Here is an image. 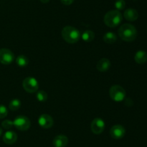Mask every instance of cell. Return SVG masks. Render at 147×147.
I'll return each mask as SVG.
<instances>
[{
  "instance_id": "obj_1",
  "label": "cell",
  "mask_w": 147,
  "mask_h": 147,
  "mask_svg": "<svg viewBox=\"0 0 147 147\" xmlns=\"http://www.w3.org/2000/svg\"><path fill=\"white\" fill-rule=\"evenodd\" d=\"M119 35L121 40L126 42H131L137 37V30L134 25L126 23L119 27Z\"/></svg>"
},
{
  "instance_id": "obj_2",
  "label": "cell",
  "mask_w": 147,
  "mask_h": 147,
  "mask_svg": "<svg viewBox=\"0 0 147 147\" xmlns=\"http://www.w3.org/2000/svg\"><path fill=\"white\" fill-rule=\"evenodd\" d=\"M123 20V16L119 10H111L104 16V23L106 26L113 28L121 24Z\"/></svg>"
},
{
  "instance_id": "obj_3",
  "label": "cell",
  "mask_w": 147,
  "mask_h": 147,
  "mask_svg": "<svg viewBox=\"0 0 147 147\" xmlns=\"http://www.w3.org/2000/svg\"><path fill=\"white\" fill-rule=\"evenodd\" d=\"M63 38L67 43L73 44L77 43L80 37V33L78 29L73 26H65L63 28L61 32Z\"/></svg>"
},
{
  "instance_id": "obj_4",
  "label": "cell",
  "mask_w": 147,
  "mask_h": 147,
  "mask_svg": "<svg viewBox=\"0 0 147 147\" xmlns=\"http://www.w3.org/2000/svg\"><path fill=\"white\" fill-rule=\"evenodd\" d=\"M109 95L111 98L115 102H121L125 99L126 91L122 86L119 85H113L109 90Z\"/></svg>"
},
{
  "instance_id": "obj_5",
  "label": "cell",
  "mask_w": 147,
  "mask_h": 147,
  "mask_svg": "<svg viewBox=\"0 0 147 147\" xmlns=\"http://www.w3.org/2000/svg\"><path fill=\"white\" fill-rule=\"evenodd\" d=\"M22 86L24 90L29 93H34L38 90L39 83L34 77H27L23 80Z\"/></svg>"
},
{
  "instance_id": "obj_6",
  "label": "cell",
  "mask_w": 147,
  "mask_h": 147,
  "mask_svg": "<svg viewBox=\"0 0 147 147\" xmlns=\"http://www.w3.org/2000/svg\"><path fill=\"white\" fill-rule=\"evenodd\" d=\"M14 126L16 127L18 130L22 131H27L30 128L31 122L27 117L24 115H20L17 116L13 121Z\"/></svg>"
},
{
  "instance_id": "obj_7",
  "label": "cell",
  "mask_w": 147,
  "mask_h": 147,
  "mask_svg": "<svg viewBox=\"0 0 147 147\" xmlns=\"http://www.w3.org/2000/svg\"><path fill=\"white\" fill-rule=\"evenodd\" d=\"M14 54L11 50L7 48L0 49V63L4 65H8L14 61Z\"/></svg>"
},
{
  "instance_id": "obj_8",
  "label": "cell",
  "mask_w": 147,
  "mask_h": 147,
  "mask_svg": "<svg viewBox=\"0 0 147 147\" xmlns=\"http://www.w3.org/2000/svg\"><path fill=\"white\" fill-rule=\"evenodd\" d=\"M106 127V124L103 119L100 118H96L92 120L90 124V129L92 132L95 134H100L103 132Z\"/></svg>"
},
{
  "instance_id": "obj_9",
  "label": "cell",
  "mask_w": 147,
  "mask_h": 147,
  "mask_svg": "<svg viewBox=\"0 0 147 147\" xmlns=\"http://www.w3.org/2000/svg\"><path fill=\"white\" fill-rule=\"evenodd\" d=\"M126 134V129L121 125H115L111 128L110 135L114 139H121Z\"/></svg>"
},
{
  "instance_id": "obj_10",
  "label": "cell",
  "mask_w": 147,
  "mask_h": 147,
  "mask_svg": "<svg viewBox=\"0 0 147 147\" xmlns=\"http://www.w3.org/2000/svg\"><path fill=\"white\" fill-rule=\"evenodd\" d=\"M38 124L43 128H51L54 124V120L52 116L48 114H42L38 118Z\"/></svg>"
},
{
  "instance_id": "obj_11",
  "label": "cell",
  "mask_w": 147,
  "mask_h": 147,
  "mask_svg": "<svg viewBox=\"0 0 147 147\" xmlns=\"http://www.w3.org/2000/svg\"><path fill=\"white\" fill-rule=\"evenodd\" d=\"M111 62L109 59L103 58L98 61L96 64V69L100 72H105L111 68Z\"/></svg>"
},
{
  "instance_id": "obj_12",
  "label": "cell",
  "mask_w": 147,
  "mask_h": 147,
  "mask_svg": "<svg viewBox=\"0 0 147 147\" xmlns=\"http://www.w3.org/2000/svg\"><path fill=\"white\" fill-rule=\"evenodd\" d=\"M55 147H65L68 144V138L65 135H58L53 139Z\"/></svg>"
},
{
  "instance_id": "obj_13",
  "label": "cell",
  "mask_w": 147,
  "mask_h": 147,
  "mask_svg": "<svg viewBox=\"0 0 147 147\" xmlns=\"http://www.w3.org/2000/svg\"><path fill=\"white\" fill-rule=\"evenodd\" d=\"M17 135L12 131H8L3 135V141L7 144H13L17 141Z\"/></svg>"
},
{
  "instance_id": "obj_14",
  "label": "cell",
  "mask_w": 147,
  "mask_h": 147,
  "mask_svg": "<svg viewBox=\"0 0 147 147\" xmlns=\"http://www.w3.org/2000/svg\"><path fill=\"white\" fill-rule=\"evenodd\" d=\"M123 15H124L125 19L126 20L131 22L135 21V20H136L139 18V13H138V12L136 10L132 8H129L125 10Z\"/></svg>"
},
{
  "instance_id": "obj_15",
  "label": "cell",
  "mask_w": 147,
  "mask_h": 147,
  "mask_svg": "<svg viewBox=\"0 0 147 147\" xmlns=\"http://www.w3.org/2000/svg\"><path fill=\"white\" fill-rule=\"evenodd\" d=\"M134 60L139 64H144L147 61V53L144 50H139L135 54Z\"/></svg>"
},
{
  "instance_id": "obj_16",
  "label": "cell",
  "mask_w": 147,
  "mask_h": 147,
  "mask_svg": "<svg viewBox=\"0 0 147 147\" xmlns=\"http://www.w3.org/2000/svg\"><path fill=\"white\" fill-rule=\"evenodd\" d=\"M103 40L108 44H113L117 40V36L112 32H107L103 35Z\"/></svg>"
},
{
  "instance_id": "obj_17",
  "label": "cell",
  "mask_w": 147,
  "mask_h": 147,
  "mask_svg": "<svg viewBox=\"0 0 147 147\" xmlns=\"http://www.w3.org/2000/svg\"><path fill=\"white\" fill-rule=\"evenodd\" d=\"M16 63L20 67H25L28 65L29 59L24 55H20L16 59Z\"/></svg>"
},
{
  "instance_id": "obj_18",
  "label": "cell",
  "mask_w": 147,
  "mask_h": 147,
  "mask_svg": "<svg viewBox=\"0 0 147 147\" xmlns=\"http://www.w3.org/2000/svg\"><path fill=\"white\" fill-rule=\"evenodd\" d=\"M82 39L86 42H91L95 38V33L92 30H86L81 35Z\"/></svg>"
},
{
  "instance_id": "obj_19",
  "label": "cell",
  "mask_w": 147,
  "mask_h": 147,
  "mask_svg": "<svg viewBox=\"0 0 147 147\" xmlns=\"http://www.w3.org/2000/svg\"><path fill=\"white\" fill-rule=\"evenodd\" d=\"M20 107H21V102L18 99H12L9 105V108L12 111L17 110L20 109Z\"/></svg>"
},
{
  "instance_id": "obj_20",
  "label": "cell",
  "mask_w": 147,
  "mask_h": 147,
  "mask_svg": "<svg viewBox=\"0 0 147 147\" xmlns=\"http://www.w3.org/2000/svg\"><path fill=\"white\" fill-rule=\"evenodd\" d=\"M37 99L41 102H45L47 99V94L45 91L40 90L37 92Z\"/></svg>"
},
{
  "instance_id": "obj_21",
  "label": "cell",
  "mask_w": 147,
  "mask_h": 147,
  "mask_svg": "<svg viewBox=\"0 0 147 147\" xmlns=\"http://www.w3.org/2000/svg\"><path fill=\"white\" fill-rule=\"evenodd\" d=\"M126 7V2L124 0H116L115 2V7L116 10H122Z\"/></svg>"
},
{
  "instance_id": "obj_22",
  "label": "cell",
  "mask_w": 147,
  "mask_h": 147,
  "mask_svg": "<svg viewBox=\"0 0 147 147\" xmlns=\"http://www.w3.org/2000/svg\"><path fill=\"white\" fill-rule=\"evenodd\" d=\"M1 126L4 129H10L14 126V123H13V121L10 120H4L1 122Z\"/></svg>"
},
{
  "instance_id": "obj_23",
  "label": "cell",
  "mask_w": 147,
  "mask_h": 147,
  "mask_svg": "<svg viewBox=\"0 0 147 147\" xmlns=\"http://www.w3.org/2000/svg\"><path fill=\"white\" fill-rule=\"evenodd\" d=\"M8 114V110L4 105H0V119H3L7 117Z\"/></svg>"
},
{
  "instance_id": "obj_24",
  "label": "cell",
  "mask_w": 147,
  "mask_h": 147,
  "mask_svg": "<svg viewBox=\"0 0 147 147\" xmlns=\"http://www.w3.org/2000/svg\"><path fill=\"white\" fill-rule=\"evenodd\" d=\"M74 1L75 0H60V1L65 5H70L71 4H73Z\"/></svg>"
},
{
  "instance_id": "obj_25",
  "label": "cell",
  "mask_w": 147,
  "mask_h": 147,
  "mask_svg": "<svg viewBox=\"0 0 147 147\" xmlns=\"http://www.w3.org/2000/svg\"><path fill=\"white\" fill-rule=\"evenodd\" d=\"M40 1H41L42 3H44V4H46V3L49 2L50 1V0H40Z\"/></svg>"
},
{
  "instance_id": "obj_26",
  "label": "cell",
  "mask_w": 147,
  "mask_h": 147,
  "mask_svg": "<svg viewBox=\"0 0 147 147\" xmlns=\"http://www.w3.org/2000/svg\"><path fill=\"white\" fill-rule=\"evenodd\" d=\"M2 133H3V130H2V128H1V127H0V137L1 136Z\"/></svg>"
}]
</instances>
